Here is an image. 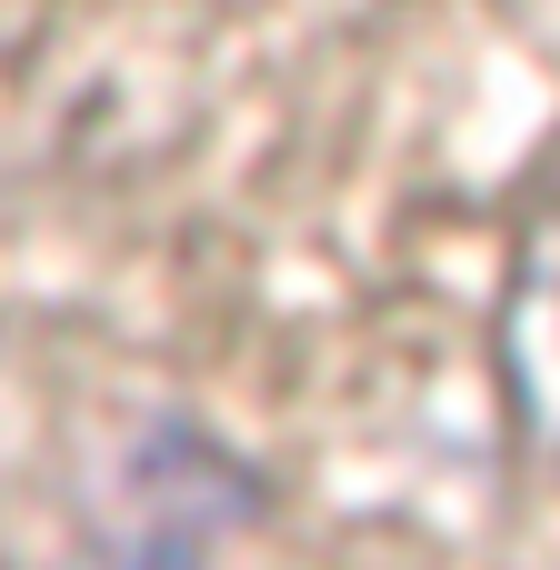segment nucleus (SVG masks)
<instances>
[{"label": "nucleus", "mask_w": 560, "mask_h": 570, "mask_svg": "<svg viewBox=\"0 0 560 570\" xmlns=\"http://www.w3.org/2000/svg\"><path fill=\"white\" fill-rule=\"evenodd\" d=\"M271 481L190 411H110L10 501V570H220Z\"/></svg>", "instance_id": "f257e3e1"}, {"label": "nucleus", "mask_w": 560, "mask_h": 570, "mask_svg": "<svg viewBox=\"0 0 560 570\" xmlns=\"http://www.w3.org/2000/svg\"><path fill=\"white\" fill-rule=\"evenodd\" d=\"M491 351H501V411H511V441H521V461H531V451L551 441V170L521 190V220H511V281H501Z\"/></svg>", "instance_id": "f03ea898"}]
</instances>
